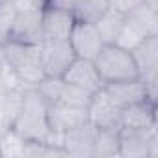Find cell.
<instances>
[{"label":"cell","mask_w":158,"mask_h":158,"mask_svg":"<svg viewBox=\"0 0 158 158\" xmlns=\"http://www.w3.org/2000/svg\"><path fill=\"white\" fill-rule=\"evenodd\" d=\"M93 63L102 80V86L139 78V71L132 52L117 43H106Z\"/></svg>","instance_id":"obj_3"},{"label":"cell","mask_w":158,"mask_h":158,"mask_svg":"<svg viewBox=\"0 0 158 158\" xmlns=\"http://www.w3.org/2000/svg\"><path fill=\"white\" fill-rule=\"evenodd\" d=\"M141 4H143V0H110V8H114L115 11H119L123 15L130 13L132 10L139 8Z\"/></svg>","instance_id":"obj_20"},{"label":"cell","mask_w":158,"mask_h":158,"mask_svg":"<svg viewBox=\"0 0 158 158\" xmlns=\"http://www.w3.org/2000/svg\"><path fill=\"white\" fill-rule=\"evenodd\" d=\"M119 136V156L127 158H143V156H156L158 143H156V128H134V127H121L117 130Z\"/></svg>","instance_id":"obj_4"},{"label":"cell","mask_w":158,"mask_h":158,"mask_svg":"<svg viewBox=\"0 0 158 158\" xmlns=\"http://www.w3.org/2000/svg\"><path fill=\"white\" fill-rule=\"evenodd\" d=\"M61 80L82 89H88L91 93L102 88V80L97 73L93 60H86V58H74L67 67V71L61 74Z\"/></svg>","instance_id":"obj_11"},{"label":"cell","mask_w":158,"mask_h":158,"mask_svg":"<svg viewBox=\"0 0 158 158\" xmlns=\"http://www.w3.org/2000/svg\"><path fill=\"white\" fill-rule=\"evenodd\" d=\"M39 50H41V63H43L45 76L61 78V74L67 71L71 61L76 58L69 39H41Z\"/></svg>","instance_id":"obj_7"},{"label":"cell","mask_w":158,"mask_h":158,"mask_svg":"<svg viewBox=\"0 0 158 158\" xmlns=\"http://www.w3.org/2000/svg\"><path fill=\"white\" fill-rule=\"evenodd\" d=\"M121 127L134 128H154L156 127V106L154 101L147 99L143 102H136L125 106L121 112Z\"/></svg>","instance_id":"obj_14"},{"label":"cell","mask_w":158,"mask_h":158,"mask_svg":"<svg viewBox=\"0 0 158 158\" xmlns=\"http://www.w3.org/2000/svg\"><path fill=\"white\" fill-rule=\"evenodd\" d=\"M91 97H93V93H91V91H88V89H82V88H78V86H73V84L63 82L56 102H65V104H71V106H84V108H88V104H89Z\"/></svg>","instance_id":"obj_18"},{"label":"cell","mask_w":158,"mask_h":158,"mask_svg":"<svg viewBox=\"0 0 158 158\" xmlns=\"http://www.w3.org/2000/svg\"><path fill=\"white\" fill-rule=\"evenodd\" d=\"M108 95L121 106H130L136 102H143L147 99L154 101V97L149 91V86L141 80V78H136V80H125V82H115V84H108L102 86Z\"/></svg>","instance_id":"obj_12"},{"label":"cell","mask_w":158,"mask_h":158,"mask_svg":"<svg viewBox=\"0 0 158 158\" xmlns=\"http://www.w3.org/2000/svg\"><path fill=\"white\" fill-rule=\"evenodd\" d=\"M91 156H119L117 130H97Z\"/></svg>","instance_id":"obj_17"},{"label":"cell","mask_w":158,"mask_h":158,"mask_svg":"<svg viewBox=\"0 0 158 158\" xmlns=\"http://www.w3.org/2000/svg\"><path fill=\"white\" fill-rule=\"evenodd\" d=\"M26 143V139L10 128L0 136V156H24Z\"/></svg>","instance_id":"obj_19"},{"label":"cell","mask_w":158,"mask_h":158,"mask_svg":"<svg viewBox=\"0 0 158 158\" xmlns=\"http://www.w3.org/2000/svg\"><path fill=\"white\" fill-rule=\"evenodd\" d=\"M95 134H97V128L93 125H89V121L73 128V130H67L61 136L63 152L73 154V156H91Z\"/></svg>","instance_id":"obj_13"},{"label":"cell","mask_w":158,"mask_h":158,"mask_svg":"<svg viewBox=\"0 0 158 158\" xmlns=\"http://www.w3.org/2000/svg\"><path fill=\"white\" fill-rule=\"evenodd\" d=\"M11 130L30 143H47V145L60 147L54 141V136L48 127L47 101L37 93L35 88H24L23 102L11 125Z\"/></svg>","instance_id":"obj_1"},{"label":"cell","mask_w":158,"mask_h":158,"mask_svg":"<svg viewBox=\"0 0 158 158\" xmlns=\"http://www.w3.org/2000/svg\"><path fill=\"white\" fill-rule=\"evenodd\" d=\"M74 0H43V6H50V8H58V10H73Z\"/></svg>","instance_id":"obj_21"},{"label":"cell","mask_w":158,"mask_h":158,"mask_svg":"<svg viewBox=\"0 0 158 158\" xmlns=\"http://www.w3.org/2000/svg\"><path fill=\"white\" fill-rule=\"evenodd\" d=\"M74 17L67 10H58L50 6L41 8V39H69Z\"/></svg>","instance_id":"obj_10"},{"label":"cell","mask_w":158,"mask_h":158,"mask_svg":"<svg viewBox=\"0 0 158 158\" xmlns=\"http://www.w3.org/2000/svg\"><path fill=\"white\" fill-rule=\"evenodd\" d=\"M2 52L11 76L24 88H34L45 78L39 43L6 41L2 43Z\"/></svg>","instance_id":"obj_2"},{"label":"cell","mask_w":158,"mask_h":158,"mask_svg":"<svg viewBox=\"0 0 158 158\" xmlns=\"http://www.w3.org/2000/svg\"><path fill=\"white\" fill-rule=\"evenodd\" d=\"M69 43L76 58H86V60H95L101 48L106 45L97 26L89 23H74L73 32L69 35Z\"/></svg>","instance_id":"obj_8"},{"label":"cell","mask_w":158,"mask_h":158,"mask_svg":"<svg viewBox=\"0 0 158 158\" xmlns=\"http://www.w3.org/2000/svg\"><path fill=\"white\" fill-rule=\"evenodd\" d=\"M123 108L108 95L104 88L97 89L88 104V121L97 130H119Z\"/></svg>","instance_id":"obj_5"},{"label":"cell","mask_w":158,"mask_h":158,"mask_svg":"<svg viewBox=\"0 0 158 158\" xmlns=\"http://www.w3.org/2000/svg\"><path fill=\"white\" fill-rule=\"evenodd\" d=\"M132 56L136 60L139 78L149 86L151 95L154 97V78H156V63H158V35H149L141 43H138L132 50Z\"/></svg>","instance_id":"obj_9"},{"label":"cell","mask_w":158,"mask_h":158,"mask_svg":"<svg viewBox=\"0 0 158 158\" xmlns=\"http://www.w3.org/2000/svg\"><path fill=\"white\" fill-rule=\"evenodd\" d=\"M48 127L54 136V141L61 147V136L67 130H73L88 123V108L84 106H71L65 102H48L47 104Z\"/></svg>","instance_id":"obj_6"},{"label":"cell","mask_w":158,"mask_h":158,"mask_svg":"<svg viewBox=\"0 0 158 158\" xmlns=\"http://www.w3.org/2000/svg\"><path fill=\"white\" fill-rule=\"evenodd\" d=\"M108 10H110V0H74L71 13L76 23L95 24Z\"/></svg>","instance_id":"obj_15"},{"label":"cell","mask_w":158,"mask_h":158,"mask_svg":"<svg viewBox=\"0 0 158 158\" xmlns=\"http://www.w3.org/2000/svg\"><path fill=\"white\" fill-rule=\"evenodd\" d=\"M123 23H125V15L115 11L114 8H110L97 23V30L101 34V37L104 39V43H115L119 34H121V28H123Z\"/></svg>","instance_id":"obj_16"}]
</instances>
